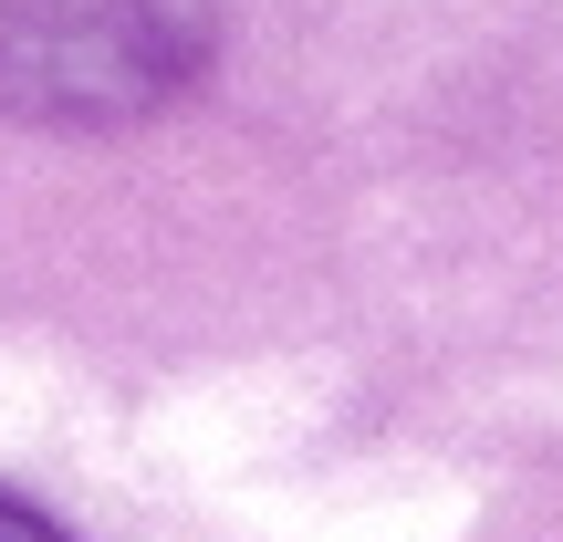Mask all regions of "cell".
Here are the masks:
<instances>
[{
  "mask_svg": "<svg viewBox=\"0 0 563 542\" xmlns=\"http://www.w3.org/2000/svg\"><path fill=\"white\" fill-rule=\"evenodd\" d=\"M209 63V0H0V115L11 125H136Z\"/></svg>",
  "mask_w": 563,
  "mask_h": 542,
  "instance_id": "6da1fadb",
  "label": "cell"
},
{
  "mask_svg": "<svg viewBox=\"0 0 563 542\" xmlns=\"http://www.w3.org/2000/svg\"><path fill=\"white\" fill-rule=\"evenodd\" d=\"M0 542H74L63 522H42L32 501H11V490H0Z\"/></svg>",
  "mask_w": 563,
  "mask_h": 542,
  "instance_id": "7a4b0ae2",
  "label": "cell"
}]
</instances>
